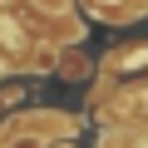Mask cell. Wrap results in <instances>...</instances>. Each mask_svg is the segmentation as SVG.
Here are the masks:
<instances>
[{
  "mask_svg": "<svg viewBox=\"0 0 148 148\" xmlns=\"http://www.w3.org/2000/svg\"><path fill=\"white\" fill-rule=\"evenodd\" d=\"M35 10H45V15H69V0H30Z\"/></svg>",
  "mask_w": 148,
  "mask_h": 148,
  "instance_id": "7a4b0ae2",
  "label": "cell"
},
{
  "mask_svg": "<svg viewBox=\"0 0 148 148\" xmlns=\"http://www.w3.org/2000/svg\"><path fill=\"white\" fill-rule=\"evenodd\" d=\"M59 74H64V79H84V74H89V59L84 54H64L59 59Z\"/></svg>",
  "mask_w": 148,
  "mask_h": 148,
  "instance_id": "6da1fadb",
  "label": "cell"
},
{
  "mask_svg": "<svg viewBox=\"0 0 148 148\" xmlns=\"http://www.w3.org/2000/svg\"><path fill=\"white\" fill-rule=\"evenodd\" d=\"M10 148H45L40 138H20V143H10Z\"/></svg>",
  "mask_w": 148,
  "mask_h": 148,
  "instance_id": "3957f363",
  "label": "cell"
}]
</instances>
